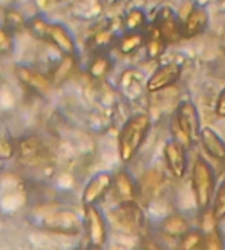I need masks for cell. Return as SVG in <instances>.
<instances>
[{"mask_svg": "<svg viewBox=\"0 0 225 250\" xmlns=\"http://www.w3.org/2000/svg\"><path fill=\"white\" fill-rule=\"evenodd\" d=\"M110 69H111V62L107 57L100 56V57H97L92 62V64L89 67V72L95 78H102V76H105L110 72Z\"/></svg>", "mask_w": 225, "mask_h": 250, "instance_id": "cell-19", "label": "cell"}, {"mask_svg": "<svg viewBox=\"0 0 225 250\" xmlns=\"http://www.w3.org/2000/svg\"><path fill=\"white\" fill-rule=\"evenodd\" d=\"M208 12L204 6L195 4L190 12L186 16L184 23L182 25V35L183 38H193L196 35H199L201 32L205 31V28L208 26Z\"/></svg>", "mask_w": 225, "mask_h": 250, "instance_id": "cell-7", "label": "cell"}, {"mask_svg": "<svg viewBox=\"0 0 225 250\" xmlns=\"http://www.w3.org/2000/svg\"><path fill=\"white\" fill-rule=\"evenodd\" d=\"M199 139L205 152L209 157L218 161H225V142L215 130H212L211 127L201 129Z\"/></svg>", "mask_w": 225, "mask_h": 250, "instance_id": "cell-10", "label": "cell"}, {"mask_svg": "<svg viewBox=\"0 0 225 250\" xmlns=\"http://www.w3.org/2000/svg\"><path fill=\"white\" fill-rule=\"evenodd\" d=\"M212 214L217 218V221L225 220V180L218 188V192L214 195L212 199Z\"/></svg>", "mask_w": 225, "mask_h": 250, "instance_id": "cell-16", "label": "cell"}, {"mask_svg": "<svg viewBox=\"0 0 225 250\" xmlns=\"http://www.w3.org/2000/svg\"><path fill=\"white\" fill-rule=\"evenodd\" d=\"M113 185L116 189L117 196L120 198L122 202H133L136 198V186L133 183V179L126 173V171H120L114 179H113Z\"/></svg>", "mask_w": 225, "mask_h": 250, "instance_id": "cell-13", "label": "cell"}, {"mask_svg": "<svg viewBox=\"0 0 225 250\" xmlns=\"http://www.w3.org/2000/svg\"><path fill=\"white\" fill-rule=\"evenodd\" d=\"M206 249L211 250H223L225 248L224 239L223 234L220 231V229H212L206 233V236H204V245Z\"/></svg>", "mask_w": 225, "mask_h": 250, "instance_id": "cell-18", "label": "cell"}, {"mask_svg": "<svg viewBox=\"0 0 225 250\" xmlns=\"http://www.w3.org/2000/svg\"><path fill=\"white\" fill-rule=\"evenodd\" d=\"M145 44V37L136 31H130L120 40V50L124 54H130L138 51Z\"/></svg>", "mask_w": 225, "mask_h": 250, "instance_id": "cell-15", "label": "cell"}, {"mask_svg": "<svg viewBox=\"0 0 225 250\" xmlns=\"http://www.w3.org/2000/svg\"><path fill=\"white\" fill-rule=\"evenodd\" d=\"M164 157H165V163H167V167L171 171V174L176 179L184 177L186 168H187V157H186L184 146L179 141L171 139L165 144Z\"/></svg>", "mask_w": 225, "mask_h": 250, "instance_id": "cell-5", "label": "cell"}, {"mask_svg": "<svg viewBox=\"0 0 225 250\" xmlns=\"http://www.w3.org/2000/svg\"><path fill=\"white\" fill-rule=\"evenodd\" d=\"M161 35L164 37V40L168 42H177L183 38L182 35V25L179 23L176 13L164 7L160 13H158V19H157V25H155Z\"/></svg>", "mask_w": 225, "mask_h": 250, "instance_id": "cell-8", "label": "cell"}, {"mask_svg": "<svg viewBox=\"0 0 225 250\" xmlns=\"http://www.w3.org/2000/svg\"><path fill=\"white\" fill-rule=\"evenodd\" d=\"M117 218L122 226H124L129 230L138 231L142 226V212L135 205V202H123V205L117 211Z\"/></svg>", "mask_w": 225, "mask_h": 250, "instance_id": "cell-11", "label": "cell"}, {"mask_svg": "<svg viewBox=\"0 0 225 250\" xmlns=\"http://www.w3.org/2000/svg\"><path fill=\"white\" fill-rule=\"evenodd\" d=\"M204 245V236L198 230H189L182 239H180V248L184 250L199 249Z\"/></svg>", "mask_w": 225, "mask_h": 250, "instance_id": "cell-17", "label": "cell"}, {"mask_svg": "<svg viewBox=\"0 0 225 250\" xmlns=\"http://www.w3.org/2000/svg\"><path fill=\"white\" fill-rule=\"evenodd\" d=\"M161 230H163V233H164L167 237L180 240V239L190 230V227H189L187 220H186L183 215L174 214V215L167 217V218L163 221Z\"/></svg>", "mask_w": 225, "mask_h": 250, "instance_id": "cell-12", "label": "cell"}, {"mask_svg": "<svg viewBox=\"0 0 225 250\" xmlns=\"http://www.w3.org/2000/svg\"><path fill=\"white\" fill-rule=\"evenodd\" d=\"M145 23V13L141 9H132L126 16V26L129 31H136Z\"/></svg>", "mask_w": 225, "mask_h": 250, "instance_id": "cell-20", "label": "cell"}, {"mask_svg": "<svg viewBox=\"0 0 225 250\" xmlns=\"http://www.w3.org/2000/svg\"><path fill=\"white\" fill-rule=\"evenodd\" d=\"M88 236L94 248H101L107 240V227L102 215L94 205H86Z\"/></svg>", "mask_w": 225, "mask_h": 250, "instance_id": "cell-6", "label": "cell"}, {"mask_svg": "<svg viewBox=\"0 0 225 250\" xmlns=\"http://www.w3.org/2000/svg\"><path fill=\"white\" fill-rule=\"evenodd\" d=\"M183 67L180 63L171 62V63H165L163 66H160L152 76L148 79L146 82V89L149 92H158L161 89H165L171 85H174L180 76H182Z\"/></svg>", "mask_w": 225, "mask_h": 250, "instance_id": "cell-4", "label": "cell"}, {"mask_svg": "<svg viewBox=\"0 0 225 250\" xmlns=\"http://www.w3.org/2000/svg\"><path fill=\"white\" fill-rule=\"evenodd\" d=\"M113 186V177L108 173H98L97 176H94L89 183L85 188L83 192V204L86 205H94L98 199H101L108 189Z\"/></svg>", "mask_w": 225, "mask_h": 250, "instance_id": "cell-9", "label": "cell"}, {"mask_svg": "<svg viewBox=\"0 0 225 250\" xmlns=\"http://www.w3.org/2000/svg\"><path fill=\"white\" fill-rule=\"evenodd\" d=\"M177 125L187 142H196L201 133L199 113L192 101H183L177 108Z\"/></svg>", "mask_w": 225, "mask_h": 250, "instance_id": "cell-3", "label": "cell"}, {"mask_svg": "<svg viewBox=\"0 0 225 250\" xmlns=\"http://www.w3.org/2000/svg\"><path fill=\"white\" fill-rule=\"evenodd\" d=\"M149 127L151 120L148 114H136L126 122L119 136V152L122 161L129 163L133 160L143 144Z\"/></svg>", "mask_w": 225, "mask_h": 250, "instance_id": "cell-1", "label": "cell"}, {"mask_svg": "<svg viewBox=\"0 0 225 250\" xmlns=\"http://www.w3.org/2000/svg\"><path fill=\"white\" fill-rule=\"evenodd\" d=\"M215 173L209 163L204 158H198L193 164L192 170V189L196 199V204L201 211H206L208 207L212 204L215 195Z\"/></svg>", "mask_w": 225, "mask_h": 250, "instance_id": "cell-2", "label": "cell"}, {"mask_svg": "<svg viewBox=\"0 0 225 250\" xmlns=\"http://www.w3.org/2000/svg\"><path fill=\"white\" fill-rule=\"evenodd\" d=\"M215 113L218 117L225 119V88L221 91L218 100H217V105H215Z\"/></svg>", "mask_w": 225, "mask_h": 250, "instance_id": "cell-21", "label": "cell"}, {"mask_svg": "<svg viewBox=\"0 0 225 250\" xmlns=\"http://www.w3.org/2000/svg\"><path fill=\"white\" fill-rule=\"evenodd\" d=\"M155 1H163V0H155Z\"/></svg>", "mask_w": 225, "mask_h": 250, "instance_id": "cell-22", "label": "cell"}, {"mask_svg": "<svg viewBox=\"0 0 225 250\" xmlns=\"http://www.w3.org/2000/svg\"><path fill=\"white\" fill-rule=\"evenodd\" d=\"M145 42H146V53L151 59H160L167 47V41L164 40V37L161 35L160 29L155 25L151 26Z\"/></svg>", "mask_w": 225, "mask_h": 250, "instance_id": "cell-14", "label": "cell"}]
</instances>
